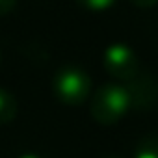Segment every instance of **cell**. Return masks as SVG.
<instances>
[{"mask_svg": "<svg viewBox=\"0 0 158 158\" xmlns=\"http://www.w3.org/2000/svg\"><path fill=\"white\" fill-rule=\"evenodd\" d=\"M52 89L56 99L65 106H80L89 99L91 78L86 71L74 65H65L56 71Z\"/></svg>", "mask_w": 158, "mask_h": 158, "instance_id": "2", "label": "cell"}, {"mask_svg": "<svg viewBox=\"0 0 158 158\" xmlns=\"http://www.w3.org/2000/svg\"><path fill=\"white\" fill-rule=\"evenodd\" d=\"M106 158H117V156H106Z\"/></svg>", "mask_w": 158, "mask_h": 158, "instance_id": "11", "label": "cell"}, {"mask_svg": "<svg viewBox=\"0 0 158 158\" xmlns=\"http://www.w3.org/2000/svg\"><path fill=\"white\" fill-rule=\"evenodd\" d=\"M134 158H158V136L151 134L141 138L134 147Z\"/></svg>", "mask_w": 158, "mask_h": 158, "instance_id": "6", "label": "cell"}, {"mask_svg": "<svg viewBox=\"0 0 158 158\" xmlns=\"http://www.w3.org/2000/svg\"><path fill=\"white\" fill-rule=\"evenodd\" d=\"M17 117V99L4 88H0V125H8Z\"/></svg>", "mask_w": 158, "mask_h": 158, "instance_id": "5", "label": "cell"}, {"mask_svg": "<svg viewBox=\"0 0 158 158\" xmlns=\"http://www.w3.org/2000/svg\"><path fill=\"white\" fill-rule=\"evenodd\" d=\"M130 108L132 102H130L128 89L119 84H108L99 88L89 104L91 117L99 125H106V127L119 123Z\"/></svg>", "mask_w": 158, "mask_h": 158, "instance_id": "1", "label": "cell"}, {"mask_svg": "<svg viewBox=\"0 0 158 158\" xmlns=\"http://www.w3.org/2000/svg\"><path fill=\"white\" fill-rule=\"evenodd\" d=\"M130 95L132 108L136 110H152L158 106V78L152 74L138 73L125 86Z\"/></svg>", "mask_w": 158, "mask_h": 158, "instance_id": "4", "label": "cell"}, {"mask_svg": "<svg viewBox=\"0 0 158 158\" xmlns=\"http://www.w3.org/2000/svg\"><path fill=\"white\" fill-rule=\"evenodd\" d=\"M0 60H2V54H0Z\"/></svg>", "mask_w": 158, "mask_h": 158, "instance_id": "12", "label": "cell"}, {"mask_svg": "<svg viewBox=\"0 0 158 158\" xmlns=\"http://www.w3.org/2000/svg\"><path fill=\"white\" fill-rule=\"evenodd\" d=\"M21 158H41V156H37V154H23Z\"/></svg>", "mask_w": 158, "mask_h": 158, "instance_id": "10", "label": "cell"}, {"mask_svg": "<svg viewBox=\"0 0 158 158\" xmlns=\"http://www.w3.org/2000/svg\"><path fill=\"white\" fill-rule=\"evenodd\" d=\"M76 4L88 11L99 13V11H106L108 8H112L115 4V0H76Z\"/></svg>", "mask_w": 158, "mask_h": 158, "instance_id": "7", "label": "cell"}, {"mask_svg": "<svg viewBox=\"0 0 158 158\" xmlns=\"http://www.w3.org/2000/svg\"><path fill=\"white\" fill-rule=\"evenodd\" d=\"M102 65L106 73L117 80H132L139 73V61L136 52L125 45V43H114L110 45L102 54Z\"/></svg>", "mask_w": 158, "mask_h": 158, "instance_id": "3", "label": "cell"}, {"mask_svg": "<svg viewBox=\"0 0 158 158\" xmlns=\"http://www.w3.org/2000/svg\"><path fill=\"white\" fill-rule=\"evenodd\" d=\"M130 2L134 4V6H138V8H152V6H156L158 4V0H130Z\"/></svg>", "mask_w": 158, "mask_h": 158, "instance_id": "9", "label": "cell"}, {"mask_svg": "<svg viewBox=\"0 0 158 158\" xmlns=\"http://www.w3.org/2000/svg\"><path fill=\"white\" fill-rule=\"evenodd\" d=\"M17 6V0H0V17L11 13Z\"/></svg>", "mask_w": 158, "mask_h": 158, "instance_id": "8", "label": "cell"}]
</instances>
